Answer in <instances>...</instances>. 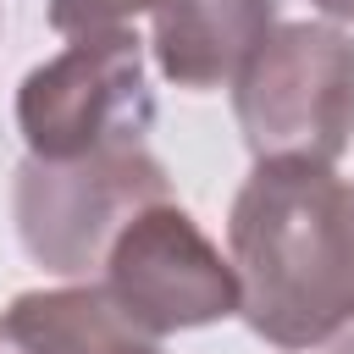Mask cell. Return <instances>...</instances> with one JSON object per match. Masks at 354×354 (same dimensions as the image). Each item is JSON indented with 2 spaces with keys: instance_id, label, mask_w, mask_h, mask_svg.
I'll use <instances>...</instances> for the list:
<instances>
[{
  "instance_id": "1",
  "label": "cell",
  "mask_w": 354,
  "mask_h": 354,
  "mask_svg": "<svg viewBox=\"0 0 354 354\" xmlns=\"http://www.w3.org/2000/svg\"><path fill=\"white\" fill-rule=\"evenodd\" d=\"M243 326L304 354L354 332V183L326 160H254L227 210Z\"/></svg>"
},
{
  "instance_id": "2",
  "label": "cell",
  "mask_w": 354,
  "mask_h": 354,
  "mask_svg": "<svg viewBox=\"0 0 354 354\" xmlns=\"http://www.w3.org/2000/svg\"><path fill=\"white\" fill-rule=\"evenodd\" d=\"M254 160H337L354 144V39L337 22H277L232 77Z\"/></svg>"
},
{
  "instance_id": "3",
  "label": "cell",
  "mask_w": 354,
  "mask_h": 354,
  "mask_svg": "<svg viewBox=\"0 0 354 354\" xmlns=\"http://www.w3.org/2000/svg\"><path fill=\"white\" fill-rule=\"evenodd\" d=\"M155 199H171V177L144 144L72 160L28 155L11 177V221L28 260L66 282H88L105 266L116 232Z\"/></svg>"
},
{
  "instance_id": "4",
  "label": "cell",
  "mask_w": 354,
  "mask_h": 354,
  "mask_svg": "<svg viewBox=\"0 0 354 354\" xmlns=\"http://www.w3.org/2000/svg\"><path fill=\"white\" fill-rule=\"evenodd\" d=\"M155 94L144 77V39L133 28L72 33L66 50L17 83V133L28 155L72 160L116 144H144Z\"/></svg>"
},
{
  "instance_id": "5",
  "label": "cell",
  "mask_w": 354,
  "mask_h": 354,
  "mask_svg": "<svg viewBox=\"0 0 354 354\" xmlns=\"http://www.w3.org/2000/svg\"><path fill=\"white\" fill-rule=\"evenodd\" d=\"M100 288L149 337L216 326V321L238 315V304H243L232 254H221L210 243V232L177 199L144 205L116 232V243L100 266Z\"/></svg>"
},
{
  "instance_id": "6",
  "label": "cell",
  "mask_w": 354,
  "mask_h": 354,
  "mask_svg": "<svg viewBox=\"0 0 354 354\" xmlns=\"http://www.w3.org/2000/svg\"><path fill=\"white\" fill-rule=\"evenodd\" d=\"M149 50L166 83L221 88L277 28V0H155Z\"/></svg>"
},
{
  "instance_id": "7",
  "label": "cell",
  "mask_w": 354,
  "mask_h": 354,
  "mask_svg": "<svg viewBox=\"0 0 354 354\" xmlns=\"http://www.w3.org/2000/svg\"><path fill=\"white\" fill-rule=\"evenodd\" d=\"M155 0H50L44 17L55 33H94V28H127V17L149 11Z\"/></svg>"
},
{
  "instance_id": "8",
  "label": "cell",
  "mask_w": 354,
  "mask_h": 354,
  "mask_svg": "<svg viewBox=\"0 0 354 354\" xmlns=\"http://www.w3.org/2000/svg\"><path fill=\"white\" fill-rule=\"evenodd\" d=\"M94 354H166L149 332H127V337H116V343H105V348H94Z\"/></svg>"
},
{
  "instance_id": "9",
  "label": "cell",
  "mask_w": 354,
  "mask_h": 354,
  "mask_svg": "<svg viewBox=\"0 0 354 354\" xmlns=\"http://www.w3.org/2000/svg\"><path fill=\"white\" fill-rule=\"evenodd\" d=\"M321 17H332V22H354V0H310Z\"/></svg>"
},
{
  "instance_id": "10",
  "label": "cell",
  "mask_w": 354,
  "mask_h": 354,
  "mask_svg": "<svg viewBox=\"0 0 354 354\" xmlns=\"http://www.w3.org/2000/svg\"><path fill=\"white\" fill-rule=\"evenodd\" d=\"M0 354H28L17 337H11V326H6V315H0Z\"/></svg>"
},
{
  "instance_id": "11",
  "label": "cell",
  "mask_w": 354,
  "mask_h": 354,
  "mask_svg": "<svg viewBox=\"0 0 354 354\" xmlns=\"http://www.w3.org/2000/svg\"><path fill=\"white\" fill-rule=\"evenodd\" d=\"M348 354H354V343H348Z\"/></svg>"
}]
</instances>
